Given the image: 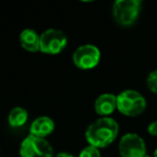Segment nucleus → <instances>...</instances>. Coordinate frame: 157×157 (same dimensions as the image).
Returning <instances> with one entry per match:
<instances>
[{
    "label": "nucleus",
    "mask_w": 157,
    "mask_h": 157,
    "mask_svg": "<svg viewBox=\"0 0 157 157\" xmlns=\"http://www.w3.org/2000/svg\"><path fill=\"white\" fill-rule=\"evenodd\" d=\"M117 109L116 96L113 94H102L95 101V110L100 115H109Z\"/></svg>",
    "instance_id": "obj_9"
},
{
    "label": "nucleus",
    "mask_w": 157,
    "mask_h": 157,
    "mask_svg": "<svg viewBox=\"0 0 157 157\" xmlns=\"http://www.w3.org/2000/svg\"><path fill=\"white\" fill-rule=\"evenodd\" d=\"M55 128V124L53 120L48 116H40L36 118L30 125V135L38 138H45L51 135Z\"/></svg>",
    "instance_id": "obj_8"
},
{
    "label": "nucleus",
    "mask_w": 157,
    "mask_h": 157,
    "mask_svg": "<svg viewBox=\"0 0 157 157\" xmlns=\"http://www.w3.org/2000/svg\"><path fill=\"white\" fill-rule=\"evenodd\" d=\"M100 56V51L97 46L93 44H84L74 51L72 60L78 68L88 70L98 65Z\"/></svg>",
    "instance_id": "obj_6"
},
{
    "label": "nucleus",
    "mask_w": 157,
    "mask_h": 157,
    "mask_svg": "<svg viewBox=\"0 0 157 157\" xmlns=\"http://www.w3.org/2000/svg\"><path fill=\"white\" fill-rule=\"evenodd\" d=\"M67 43V37L59 29H48L40 36V51L44 54H59Z\"/></svg>",
    "instance_id": "obj_5"
},
{
    "label": "nucleus",
    "mask_w": 157,
    "mask_h": 157,
    "mask_svg": "<svg viewBox=\"0 0 157 157\" xmlns=\"http://www.w3.org/2000/svg\"><path fill=\"white\" fill-rule=\"evenodd\" d=\"M154 157H157V148L155 150V152H154Z\"/></svg>",
    "instance_id": "obj_16"
},
{
    "label": "nucleus",
    "mask_w": 157,
    "mask_h": 157,
    "mask_svg": "<svg viewBox=\"0 0 157 157\" xmlns=\"http://www.w3.org/2000/svg\"><path fill=\"white\" fill-rule=\"evenodd\" d=\"M78 157H101V155L98 148L90 145L81 151Z\"/></svg>",
    "instance_id": "obj_13"
},
{
    "label": "nucleus",
    "mask_w": 157,
    "mask_h": 157,
    "mask_svg": "<svg viewBox=\"0 0 157 157\" xmlns=\"http://www.w3.org/2000/svg\"><path fill=\"white\" fill-rule=\"evenodd\" d=\"M55 157H73L71 154H68V153H60V154L56 155Z\"/></svg>",
    "instance_id": "obj_15"
},
{
    "label": "nucleus",
    "mask_w": 157,
    "mask_h": 157,
    "mask_svg": "<svg viewBox=\"0 0 157 157\" xmlns=\"http://www.w3.org/2000/svg\"><path fill=\"white\" fill-rule=\"evenodd\" d=\"M118 151L122 157H143L146 155L145 142L137 133H127L121 139Z\"/></svg>",
    "instance_id": "obj_7"
},
{
    "label": "nucleus",
    "mask_w": 157,
    "mask_h": 157,
    "mask_svg": "<svg viewBox=\"0 0 157 157\" xmlns=\"http://www.w3.org/2000/svg\"><path fill=\"white\" fill-rule=\"evenodd\" d=\"M146 84H147V87L151 92L157 94V70H154L148 74Z\"/></svg>",
    "instance_id": "obj_12"
},
{
    "label": "nucleus",
    "mask_w": 157,
    "mask_h": 157,
    "mask_svg": "<svg viewBox=\"0 0 157 157\" xmlns=\"http://www.w3.org/2000/svg\"><path fill=\"white\" fill-rule=\"evenodd\" d=\"M143 157H152V156H150V155H145V156H143Z\"/></svg>",
    "instance_id": "obj_17"
},
{
    "label": "nucleus",
    "mask_w": 157,
    "mask_h": 157,
    "mask_svg": "<svg viewBox=\"0 0 157 157\" xmlns=\"http://www.w3.org/2000/svg\"><path fill=\"white\" fill-rule=\"evenodd\" d=\"M147 131L151 136H155V137H156L157 136V121H154V122H152L148 125Z\"/></svg>",
    "instance_id": "obj_14"
},
{
    "label": "nucleus",
    "mask_w": 157,
    "mask_h": 157,
    "mask_svg": "<svg viewBox=\"0 0 157 157\" xmlns=\"http://www.w3.org/2000/svg\"><path fill=\"white\" fill-rule=\"evenodd\" d=\"M20 42L23 48L31 53L40 51V36L33 29H24L20 35Z\"/></svg>",
    "instance_id": "obj_10"
},
{
    "label": "nucleus",
    "mask_w": 157,
    "mask_h": 157,
    "mask_svg": "<svg viewBox=\"0 0 157 157\" xmlns=\"http://www.w3.org/2000/svg\"><path fill=\"white\" fill-rule=\"evenodd\" d=\"M118 133V124L111 117H102L88 126L85 137L90 146L105 147L115 140Z\"/></svg>",
    "instance_id": "obj_1"
},
{
    "label": "nucleus",
    "mask_w": 157,
    "mask_h": 157,
    "mask_svg": "<svg viewBox=\"0 0 157 157\" xmlns=\"http://www.w3.org/2000/svg\"><path fill=\"white\" fill-rule=\"evenodd\" d=\"M53 153L52 145L44 138L29 135L21 143V157H53Z\"/></svg>",
    "instance_id": "obj_4"
},
{
    "label": "nucleus",
    "mask_w": 157,
    "mask_h": 157,
    "mask_svg": "<svg viewBox=\"0 0 157 157\" xmlns=\"http://www.w3.org/2000/svg\"><path fill=\"white\" fill-rule=\"evenodd\" d=\"M117 110L126 116H138L144 112L146 100L140 93L127 90L116 96Z\"/></svg>",
    "instance_id": "obj_2"
},
{
    "label": "nucleus",
    "mask_w": 157,
    "mask_h": 157,
    "mask_svg": "<svg viewBox=\"0 0 157 157\" xmlns=\"http://www.w3.org/2000/svg\"><path fill=\"white\" fill-rule=\"evenodd\" d=\"M140 9L139 0H117L113 5V17L121 26H131L137 21Z\"/></svg>",
    "instance_id": "obj_3"
},
{
    "label": "nucleus",
    "mask_w": 157,
    "mask_h": 157,
    "mask_svg": "<svg viewBox=\"0 0 157 157\" xmlns=\"http://www.w3.org/2000/svg\"><path fill=\"white\" fill-rule=\"evenodd\" d=\"M28 120V113L25 109L16 107L11 110L8 116V122L12 127H22Z\"/></svg>",
    "instance_id": "obj_11"
}]
</instances>
